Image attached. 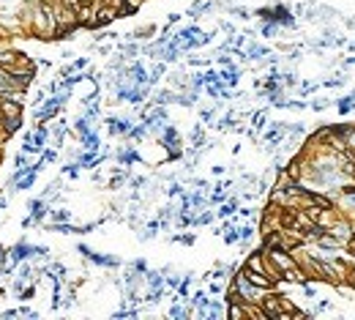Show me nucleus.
I'll return each mask as SVG.
<instances>
[{
    "mask_svg": "<svg viewBox=\"0 0 355 320\" xmlns=\"http://www.w3.org/2000/svg\"><path fill=\"white\" fill-rule=\"evenodd\" d=\"M246 279H249L252 284H257V288H263V290H268V288L273 284V279H268L263 271H246Z\"/></svg>",
    "mask_w": 355,
    "mask_h": 320,
    "instance_id": "f257e3e1",
    "label": "nucleus"
},
{
    "mask_svg": "<svg viewBox=\"0 0 355 320\" xmlns=\"http://www.w3.org/2000/svg\"><path fill=\"white\" fill-rule=\"evenodd\" d=\"M0 112H3V118H19V104L5 98V102L0 104Z\"/></svg>",
    "mask_w": 355,
    "mask_h": 320,
    "instance_id": "f03ea898",
    "label": "nucleus"
},
{
    "mask_svg": "<svg viewBox=\"0 0 355 320\" xmlns=\"http://www.w3.org/2000/svg\"><path fill=\"white\" fill-rule=\"evenodd\" d=\"M109 20H115V8H104L101 14H98V20L93 22V25H107Z\"/></svg>",
    "mask_w": 355,
    "mask_h": 320,
    "instance_id": "7ed1b4c3",
    "label": "nucleus"
},
{
    "mask_svg": "<svg viewBox=\"0 0 355 320\" xmlns=\"http://www.w3.org/2000/svg\"><path fill=\"white\" fill-rule=\"evenodd\" d=\"M3 129H5V134H14V132L19 129V118H5L3 120Z\"/></svg>",
    "mask_w": 355,
    "mask_h": 320,
    "instance_id": "20e7f679",
    "label": "nucleus"
},
{
    "mask_svg": "<svg viewBox=\"0 0 355 320\" xmlns=\"http://www.w3.org/2000/svg\"><path fill=\"white\" fill-rule=\"evenodd\" d=\"M230 315H232V318H243V315H246V312H243L241 306H232V310H230Z\"/></svg>",
    "mask_w": 355,
    "mask_h": 320,
    "instance_id": "39448f33",
    "label": "nucleus"
},
{
    "mask_svg": "<svg viewBox=\"0 0 355 320\" xmlns=\"http://www.w3.org/2000/svg\"><path fill=\"white\" fill-rule=\"evenodd\" d=\"M347 252L355 254V238H350V241H347Z\"/></svg>",
    "mask_w": 355,
    "mask_h": 320,
    "instance_id": "423d86ee",
    "label": "nucleus"
},
{
    "mask_svg": "<svg viewBox=\"0 0 355 320\" xmlns=\"http://www.w3.org/2000/svg\"><path fill=\"white\" fill-rule=\"evenodd\" d=\"M347 279H350V282L355 284V268H350V271H347Z\"/></svg>",
    "mask_w": 355,
    "mask_h": 320,
    "instance_id": "0eeeda50",
    "label": "nucleus"
},
{
    "mask_svg": "<svg viewBox=\"0 0 355 320\" xmlns=\"http://www.w3.org/2000/svg\"><path fill=\"white\" fill-rule=\"evenodd\" d=\"M77 3H79V6H93L96 0H77Z\"/></svg>",
    "mask_w": 355,
    "mask_h": 320,
    "instance_id": "6e6552de",
    "label": "nucleus"
}]
</instances>
